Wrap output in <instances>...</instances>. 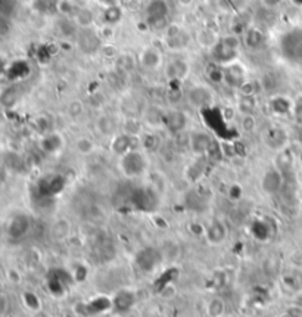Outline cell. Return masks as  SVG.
Here are the masks:
<instances>
[{"label":"cell","mask_w":302,"mask_h":317,"mask_svg":"<svg viewBox=\"0 0 302 317\" xmlns=\"http://www.w3.org/2000/svg\"><path fill=\"white\" fill-rule=\"evenodd\" d=\"M242 39L238 34H227L218 39V42L214 44V47L209 50L211 61L218 65H229V63L238 61L241 53Z\"/></svg>","instance_id":"6da1fadb"},{"label":"cell","mask_w":302,"mask_h":317,"mask_svg":"<svg viewBox=\"0 0 302 317\" xmlns=\"http://www.w3.org/2000/svg\"><path fill=\"white\" fill-rule=\"evenodd\" d=\"M279 52L284 61L302 63V27H292L279 37Z\"/></svg>","instance_id":"7a4b0ae2"},{"label":"cell","mask_w":302,"mask_h":317,"mask_svg":"<svg viewBox=\"0 0 302 317\" xmlns=\"http://www.w3.org/2000/svg\"><path fill=\"white\" fill-rule=\"evenodd\" d=\"M120 169L122 174L128 179L140 177L147 169L146 152L141 149H133L120 158Z\"/></svg>","instance_id":"3957f363"},{"label":"cell","mask_w":302,"mask_h":317,"mask_svg":"<svg viewBox=\"0 0 302 317\" xmlns=\"http://www.w3.org/2000/svg\"><path fill=\"white\" fill-rule=\"evenodd\" d=\"M186 102L195 109H209L215 104V93L211 86L193 85L186 90Z\"/></svg>","instance_id":"277c9868"},{"label":"cell","mask_w":302,"mask_h":317,"mask_svg":"<svg viewBox=\"0 0 302 317\" xmlns=\"http://www.w3.org/2000/svg\"><path fill=\"white\" fill-rule=\"evenodd\" d=\"M170 15V6L167 0H149L144 9V20L150 28L164 30L167 27V18Z\"/></svg>","instance_id":"5b68a950"},{"label":"cell","mask_w":302,"mask_h":317,"mask_svg":"<svg viewBox=\"0 0 302 317\" xmlns=\"http://www.w3.org/2000/svg\"><path fill=\"white\" fill-rule=\"evenodd\" d=\"M190 43L189 33L179 24H167L164 28V44L170 50H184Z\"/></svg>","instance_id":"8992f818"},{"label":"cell","mask_w":302,"mask_h":317,"mask_svg":"<svg viewBox=\"0 0 302 317\" xmlns=\"http://www.w3.org/2000/svg\"><path fill=\"white\" fill-rule=\"evenodd\" d=\"M77 46L80 49L83 53L86 55H92V53H96L99 52L102 47V39L99 31H96L93 27L92 28H83V30H79L77 36Z\"/></svg>","instance_id":"52a82bcc"},{"label":"cell","mask_w":302,"mask_h":317,"mask_svg":"<svg viewBox=\"0 0 302 317\" xmlns=\"http://www.w3.org/2000/svg\"><path fill=\"white\" fill-rule=\"evenodd\" d=\"M164 74L168 82L183 83L190 75V62L186 58H173L164 66Z\"/></svg>","instance_id":"ba28073f"},{"label":"cell","mask_w":302,"mask_h":317,"mask_svg":"<svg viewBox=\"0 0 302 317\" xmlns=\"http://www.w3.org/2000/svg\"><path fill=\"white\" fill-rule=\"evenodd\" d=\"M248 80V71L239 61L222 66V83L230 89H239L243 82Z\"/></svg>","instance_id":"9c48e42d"},{"label":"cell","mask_w":302,"mask_h":317,"mask_svg":"<svg viewBox=\"0 0 302 317\" xmlns=\"http://www.w3.org/2000/svg\"><path fill=\"white\" fill-rule=\"evenodd\" d=\"M137 62L143 69L157 71L164 65V55L157 46H144L137 55Z\"/></svg>","instance_id":"30bf717a"},{"label":"cell","mask_w":302,"mask_h":317,"mask_svg":"<svg viewBox=\"0 0 302 317\" xmlns=\"http://www.w3.org/2000/svg\"><path fill=\"white\" fill-rule=\"evenodd\" d=\"M214 139L209 133L203 130L190 131V152L196 156H205L214 146Z\"/></svg>","instance_id":"8fae6325"},{"label":"cell","mask_w":302,"mask_h":317,"mask_svg":"<svg viewBox=\"0 0 302 317\" xmlns=\"http://www.w3.org/2000/svg\"><path fill=\"white\" fill-rule=\"evenodd\" d=\"M133 149H140V137H134L125 133H117L111 140V150L114 155L122 156Z\"/></svg>","instance_id":"7c38bea8"},{"label":"cell","mask_w":302,"mask_h":317,"mask_svg":"<svg viewBox=\"0 0 302 317\" xmlns=\"http://www.w3.org/2000/svg\"><path fill=\"white\" fill-rule=\"evenodd\" d=\"M189 126V115L177 108H171L165 112V123L164 127L171 133V134H177L180 131L187 130Z\"/></svg>","instance_id":"4fadbf2b"},{"label":"cell","mask_w":302,"mask_h":317,"mask_svg":"<svg viewBox=\"0 0 302 317\" xmlns=\"http://www.w3.org/2000/svg\"><path fill=\"white\" fill-rule=\"evenodd\" d=\"M262 142L265 143L267 148L273 149V150H282L286 148V143H287V133L282 127H268L262 134Z\"/></svg>","instance_id":"5bb4252c"},{"label":"cell","mask_w":302,"mask_h":317,"mask_svg":"<svg viewBox=\"0 0 302 317\" xmlns=\"http://www.w3.org/2000/svg\"><path fill=\"white\" fill-rule=\"evenodd\" d=\"M165 109L160 104H150L144 106L141 112V121L143 124L149 126L152 130H157L160 127H164L165 123Z\"/></svg>","instance_id":"9a60e30c"},{"label":"cell","mask_w":302,"mask_h":317,"mask_svg":"<svg viewBox=\"0 0 302 317\" xmlns=\"http://www.w3.org/2000/svg\"><path fill=\"white\" fill-rule=\"evenodd\" d=\"M242 46L246 47L251 52H257L260 50L264 43H265V34L260 27L257 25H249L248 28H245L243 34H242Z\"/></svg>","instance_id":"2e32d148"},{"label":"cell","mask_w":302,"mask_h":317,"mask_svg":"<svg viewBox=\"0 0 302 317\" xmlns=\"http://www.w3.org/2000/svg\"><path fill=\"white\" fill-rule=\"evenodd\" d=\"M284 183V176L276 167L268 169L261 179V188L268 195H276L280 192Z\"/></svg>","instance_id":"e0dca14e"},{"label":"cell","mask_w":302,"mask_h":317,"mask_svg":"<svg viewBox=\"0 0 302 317\" xmlns=\"http://www.w3.org/2000/svg\"><path fill=\"white\" fill-rule=\"evenodd\" d=\"M31 229V218L27 214H17L8 224V234L14 239L24 237Z\"/></svg>","instance_id":"ac0fdd59"},{"label":"cell","mask_w":302,"mask_h":317,"mask_svg":"<svg viewBox=\"0 0 302 317\" xmlns=\"http://www.w3.org/2000/svg\"><path fill=\"white\" fill-rule=\"evenodd\" d=\"M161 253L154 248H144L136 257V263L143 272H152L161 261Z\"/></svg>","instance_id":"d6986e66"},{"label":"cell","mask_w":302,"mask_h":317,"mask_svg":"<svg viewBox=\"0 0 302 317\" xmlns=\"http://www.w3.org/2000/svg\"><path fill=\"white\" fill-rule=\"evenodd\" d=\"M205 236H206V241L211 244V245H220L225 241L227 237V227L225 224L220 221V220H214L206 229H205Z\"/></svg>","instance_id":"ffe728a7"},{"label":"cell","mask_w":302,"mask_h":317,"mask_svg":"<svg viewBox=\"0 0 302 317\" xmlns=\"http://www.w3.org/2000/svg\"><path fill=\"white\" fill-rule=\"evenodd\" d=\"M96 130L105 137H114L118 130V120L111 114H102L96 120Z\"/></svg>","instance_id":"44dd1931"},{"label":"cell","mask_w":302,"mask_h":317,"mask_svg":"<svg viewBox=\"0 0 302 317\" xmlns=\"http://www.w3.org/2000/svg\"><path fill=\"white\" fill-rule=\"evenodd\" d=\"M74 24L83 30V28H92L95 25V14L90 8L87 6H80L76 9L72 18H71Z\"/></svg>","instance_id":"7402d4cb"},{"label":"cell","mask_w":302,"mask_h":317,"mask_svg":"<svg viewBox=\"0 0 302 317\" xmlns=\"http://www.w3.org/2000/svg\"><path fill=\"white\" fill-rule=\"evenodd\" d=\"M162 148V139L155 130L143 131L140 136V149L144 152H158Z\"/></svg>","instance_id":"603a6c76"},{"label":"cell","mask_w":302,"mask_h":317,"mask_svg":"<svg viewBox=\"0 0 302 317\" xmlns=\"http://www.w3.org/2000/svg\"><path fill=\"white\" fill-rule=\"evenodd\" d=\"M137 58L133 56L131 53H120L117 58H115V69L117 72L121 74V75H125V74H130L136 69L137 66Z\"/></svg>","instance_id":"cb8c5ba5"},{"label":"cell","mask_w":302,"mask_h":317,"mask_svg":"<svg viewBox=\"0 0 302 317\" xmlns=\"http://www.w3.org/2000/svg\"><path fill=\"white\" fill-rule=\"evenodd\" d=\"M183 83L180 82H168V87L165 89V101L170 105H177L186 98V92L183 90Z\"/></svg>","instance_id":"d4e9b609"},{"label":"cell","mask_w":302,"mask_h":317,"mask_svg":"<svg viewBox=\"0 0 302 317\" xmlns=\"http://www.w3.org/2000/svg\"><path fill=\"white\" fill-rule=\"evenodd\" d=\"M122 133L134 136V137H140L143 133V121L140 117H125V120L121 124Z\"/></svg>","instance_id":"484cf974"},{"label":"cell","mask_w":302,"mask_h":317,"mask_svg":"<svg viewBox=\"0 0 302 317\" xmlns=\"http://www.w3.org/2000/svg\"><path fill=\"white\" fill-rule=\"evenodd\" d=\"M122 18V9L120 5H112V6H106L103 9L102 14V20H103V25H111L115 27Z\"/></svg>","instance_id":"4316f807"},{"label":"cell","mask_w":302,"mask_h":317,"mask_svg":"<svg viewBox=\"0 0 302 317\" xmlns=\"http://www.w3.org/2000/svg\"><path fill=\"white\" fill-rule=\"evenodd\" d=\"M218 39L220 37H217V34L212 30H209V28H202V30H199L196 33V42H198V44L202 46V47H205V49H208V50H211L214 47V44L218 42Z\"/></svg>","instance_id":"83f0119b"},{"label":"cell","mask_w":302,"mask_h":317,"mask_svg":"<svg viewBox=\"0 0 302 317\" xmlns=\"http://www.w3.org/2000/svg\"><path fill=\"white\" fill-rule=\"evenodd\" d=\"M62 146V137L58 133H49L41 139V149L47 153H53Z\"/></svg>","instance_id":"f1b7e54d"},{"label":"cell","mask_w":302,"mask_h":317,"mask_svg":"<svg viewBox=\"0 0 302 317\" xmlns=\"http://www.w3.org/2000/svg\"><path fill=\"white\" fill-rule=\"evenodd\" d=\"M292 166H293V158H292L290 152L286 148L282 149V150H279L276 169L279 170L283 176H286V174L292 170Z\"/></svg>","instance_id":"f546056e"},{"label":"cell","mask_w":302,"mask_h":317,"mask_svg":"<svg viewBox=\"0 0 302 317\" xmlns=\"http://www.w3.org/2000/svg\"><path fill=\"white\" fill-rule=\"evenodd\" d=\"M205 72H206V77L209 78L211 83L214 85H221L222 83V66L215 62H211L206 65L205 68Z\"/></svg>","instance_id":"4dcf8cb0"},{"label":"cell","mask_w":302,"mask_h":317,"mask_svg":"<svg viewBox=\"0 0 302 317\" xmlns=\"http://www.w3.org/2000/svg\"><path fill=\"white\" fill-rule=\"evenodd\" d=\"M60 0H34V9L39 14H52V12H58V6H59Z\"/></svg>","instance_id":"1f68e13d"},{"label":"cell","mask_w":302,"mask_h":317,"mask_svg":"<svg viewBox=\"0 0 302 317\" xmlns=\"http://www.w3.org/2000/svg\"><path fill=\"white\" fill-rule=\"evenodd\" d=\"M173 140H174V148L180 152L184 150H190V131L184 130L177 134H173Z\"/></svg>","instance_id":"d6a6232c"},{"label":"cell","mask_w":302,"mask_h":317,"mask_svg":"<svg viewBox=\"0 0 302 317\" xmlns=\"http://www.w3.org/2000/svg\"><path fill=\"white\" fill-rule=\"evenodd\" d=\"M76 149H77V152L81 153V155H92L95 152V149H96V145H95L93 139H90L87 136H83V137L77 139Z\"/></svg>","instance_id":"836d02e7"},{"label":"cell","mask_w":302,"mask_h":317,"mask_svg":"<svg viewBox=\"0 0 302 317\" xmlns=\"http://www.w3.org/2000/svg\"><path fill=\"white\" fill-rule=\"evenodd\" d=\"M271 109L276 112V114H286L289 112L290 109H293V105L283 96H277V98H273L271 101Z\"/></svg>","instance_id":"e575fe53"},{"label":"cell","mask_w":302,"mask_h":317,"mask_svg":"<svg viewBox=\"0 0 302 317\" xmlns=\"http://www.w3.org/2000/svg\"><path fill=\"white\" fill-rule=\"evenodd\" d=\"M260 87H261V83L248 78L246 82L242 83L241 87L238 89V92L241 93V96H255Z\"/></svg>","instance_id":"d590c367"},{"label":"cell","mask_w":302,"mask_h":317,"mask_svg":"<svg viewBox=\"0 0 302 317\" xmlns=\"http://www.w3.org/2000/svg\"><path fill=\"white\" fill-rule=\"evenodd\" d=\"M238 108L242 114H254L255 109V96H242L238 102Z\"/></svg>","instance_id":"8d00e7d4"},{"label":"cell","mask_w":302,"mask_h":317,"mask_svg":"<svg viewBox=\"0 0 302 317\" xmlns=\"http://www.w3.org/2000/svg\"><path fill=\"white\" fill-rule=\"evenodd\" d=\"M241 128L245 133H252L257 128V120L254 114H243L241 120Z\"/></svg>","instance_id":"74e56055"},{"label":"cell","mask_w":302,"mask_h":317,"mask_svg":"<svg viewBox=\"0 0 302 317\" xmlns=\"http://www.w3.org/2000/svg\"><path fill=\"white\" fill-rule=\"evenodd\" d=\"M66 112L71 118L77 120L80 118L81 115L84 114V104L81 101H72L68 104V108H66Z\"/></svg>","instance_id":"f35d334b"},{"label":"cell","mask_w":302,"mask_h":317,"mask_svg":"<svg viewBox=\"0 0 302 317\" xmlns=\"http://www.w3.org/2000/svg\"><path fill=\"white\" fill-rule=\"evenodd\" d=\"M225 2H227V5H229V8H230L232 12L242 15L248 9L251 0H225Z\"/></svg>","instance_id":"ab89813d"},{"label":"cell","mask_w":302,"mask_h":317,"mask_svg":"<svg viewBox=\"0 0 302 317\" xmlns=\"http://www.w3.org/2000/svg\"><path fill=\"white\" fill-rule=\"evenodd\" d=\"M76 6L69 2V0H60L59 6H58V14L66 18H72L74 12H76Z\"/></svg>","instance_id":"60d3db41"},{"label":"cell","mask_w":302,"mask_h":317,"mask_svg":"<svg viewBox=\"0 0 302 317\" xmlns=\"http://www.w3.org/2000/svg\"><path fill=\"white\" fill-rule=\"evenodd\" d=\"M99 52H101L105 58H111V59H115V58L120 55V53H118V47H117L115 44H112V43H105V44H102Z\"/></svg>","instance_id":"b9f144b4"},{"label":"cell","mask_w":302,"mask_h":317,"mask_svg":"<svg viewBox=\"0 0 302 317\" xmlns=\"http://www.w3.org/2000/svg\"><path fill=\"white\" fill-rule=\"evenodd\" d=\"M222 310H224V304H222L220 299H214V301L209 304V316L214 317L221 316Z\"/></svg>","instance_id":"7bdbcfd3"},{"label":"cell","mask_w":302,"mask_h":317,"mask_svg":"<svg viewBox=\"0 0 302 317\" xmlns=\"http://www.w3.org/2000/svg\"><path fill=\"white\" fill-rule=\"evenodd\" d=\"M11 31V21L8 15L0 14V36H6Z\"/></svg>","instance_id":"ee69618b"},{"label":"cell","mask_w":302,"mask_h":317,"mask_svg":"<svg viewBox=\"0 0 302 317\" xmlns=\"http://www.w3.org/2000/svg\"><path fill=\"white\" fill-rule=\"evenodd\" d=\"M261 2L265 8H268V9H274V8H277V6L282 3L283 0H261Z\"/></svg>","instance_id":"f6af8a7d"},{"label":"cell","mask_w":302,"mask_h":317,"mask_svg":"<svg viewBox=\"0 0 302 317\" xmlns=\"http://www.w3.org/2000/svg\"><path fill=\"white\" fill-rule=\"evenodd\" d=\"M193 2L195 0H177V3L183 6V8H189V6H192L193 5Z\"/></svg>","instance_id":"bcb514c9"},{"label":"cell","mask_w":302,"mask_h":317,"mask_svg":"<svg viewBox=\"0 0 302 317\" xmlns=\"http://www.w3.org/2000/svg\"><path fill=\"white\" fill-rule=\"evenodd\" d=\"M5 179H6V171L3 169V166L0 164V185L5 182Z\"/></svg>","instance_id":"7dc6e473"},{"label":"cell","mask_w":302,"mask_h":317,"mask_svg":"<svg viewBox=\"0 0 302 317\" xmlns=\"http://www.w3.org/2000/svg\"><path fill=\"white\" fill-rule=\"evenodd\" d=\"M3 308H5V302H3V299L0 298V314L3 313Z\"/></svg>","instance_id":"c3c4849f"},{"label":"cell","mask_w":302,"mask_h":317,"mask_svg":"<svg viewBox=\"0 0 302 317\" xmlns=\"http://www.w3.org/2000/svg\"><path fill=\"white\" fill-rule=\"evenodd\" d=\"M118 2H122V3H127V2H131V0H118Z\"/></svg>","instance_id":"681fc988"},{"label":"cell","mask_w":302,"mask_h":317,"mask_svg":"<svg viewBox=\"0 0 302 317\" xmlns=\"http://www.w3.org/2000/svg\"><path fill=\"white\" fill-rule=\"evenodd\" d=\"M81 2H87V0H81Z\"/></svg>","instance_id":"f907efd6"},{"label":"cell","mask_w":302,"mask_h":317,"mask_svg":"<svg viewBox=\"0 0 302 317\" xmlns=\"http://www.w3.org/2000/svg\"><path fill=\"white\" fill-rule=\"evenodd\" d=\"M11 2H14V0H11Z\"/></svg>","instance_id":"816d5d0a"}]
</instances>
